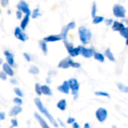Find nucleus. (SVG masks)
Segmentation results:
<instances>
[{
	"label": "nucleus",
	"instance_id": "nucleus-1",
	"mask_svg": "<svg viewBox=\"0 0 128 128\" xmlns=\"http://www.w3.org/2000/svg\"><path fill=\"white\" fill-rule=\"evenodd\" d=\"M34 104H35L37 108L38 109V110H39V111H40V112L46 118H48V120L50 122V123H51L54 127L58 128V124L56 120H55V118L52 117V116L49 112V111L46 110V108L44 106V104H43V103L41 102L40 99L38 98H34Z\"/></svg>",
	"mask_w": 128,
	"mask_h": 128
},
{
	"label": "nucleus",
	"instance_id": "nucleus-34",
	"mask_svg": "<svg viewBox=\"0 0 128 128\" xmlns=\"http://www.w3.org/2000/svg\"><path fill=\"white\" fill-rule=\"evenodd\" d=\"M14 103L16 104V106H20L22 104V100L20 98L16 97V98H14Z\"/></svg>",
	"mask_w": 128,
	"mask_h": 128
},
{
	"label": "nucleus",
	"instance_id": "nucleus-47",
	"mask_svg": "<svg viewBox=\"0 0 128 128\" xmlns=\"http://www.w3.org/2000/svg\"><path fill=\"white\" fill-rule=\"evenodd\" d=\"M122 22L124 25L125 24V25H127L128 24V20H127V19L126 18H124V19H122V22Z\"/></svg>",
	"mask_w": 128,
	"mask_h": 128
},
{
	"label": "nucleus",
	"instance_id": "nucleus-21",
	"mask_svg": "<svg viewBox=\"0 0 128 128\" xmlns=\"http://www.w3.org/2000/svg\"><path fill=\"white\" fill-rule=\"evenodd\" d=\"M106 57L111 62H115L116 61V58H115V56L113 55V53L112 52V51L110 50V48H107L105 52H104V57Z\"/></svg>",
	"mask_w": 128,
	"mask_h": 128
},
{
	"label": "nucleus",
	"instance_id": "nucleus-22",
	"mask_svg": "<svg viewBox=\"0 0 128 128\" xmlns=\"http://www.w3.org/2000/svg\"><path fill=\"white\" fill-rule=\"evenodd\" d=\"M57 107L61 110V111H64L67 107V101L65 99H61L58 103H57Z\"/></svg>",
	"mask_w": 128,
	"mask_h": 128
},
{
	"label": "nucleus",
	"instance_id": "nucleus-16",
	"mask_svg": "<svg viewBox=\"0 0 128 128\" xmlns=\"http://www.w3.org/2000/svg\"><path fill=\"white\" fill-rule=\"evenodd\" d=\"M22 108L20 106H13L10 112H9V116L10 117H14V116H17L18 114H20V112H22Z\"/></svg>",
	"mask_w": 128,
	"mask_h": 128
},
{
	"label": "nucleus",
	"instance_id": "nucleus-32",
	"mask_svg": "<svg viewBox=\"0 0 128 128\" xmlns=\"http://www.w3.org/2000/svg\"><path fill=\"white\" fill-rule=\"evenodd\" d=\"M14 92L16 94V96H18V98H21L23 96V93H22V90L20 88H14Z\"/></svg>",
	"mask_w": 128,
	"mask_h": 128
},
{
	"label": "nucleus",
	"instance_id": "nucleus-39",
	"mask_svg": "<svg viewBox=\"0 0 128 128\" xmlns=\"http://www.w3.org/2000/svg\"><path fill=\"white\" fill-rule=\"evenodd\" d=\"M7 75H6V74L4 72V71H1L0 72V79L2 80H7Z\"/></svg>",
	"mask_w": 128,
	"mask_h": 128
},
{
	"label": "nucleus",
	"instance_id": "nucleus-15",
	"mask_svg": "<svg viewBox=\"0 0 128 128\" xmlns=\"http://www.w3.org/2000/svg\"><path fill=\"white\" fill-rule=\"evenodd\" d=\"M2 69H3V71L6 74V75L9 76H14V72L12 69V68L7 63H4L2 64Z\"/></svg>",
	"mask_w": 128,
	"mask_h": 128
},
{
	"label": "nucleus",
	"instance_id": "nucleus-35",
	"mask_svg": "<svg viewBox=\"0 0 128 128\" xmlns=\"http://www.w3.org/2000/svg\"><path fill=\"white\" fill-rule=\"evenodd\" d=\"M67 26L69 28V29H74L75 27H76V23H75V22L71 21V22H70L67 25Z\"/></svg>",
	"mask_w": 128,
	"mask_h": 128
},
{
	"label": "nucleus",
	"instance_id": "nucleus-4",
	"mask_svg": "<svg viewBox=\"0 0 128 128\" xmlns=\"http://www.w3.org/2000/svg\"><path fill=\"white\" fill-rule=\"evenodd\" d=\"M70 90L74 96V99L76 100L79 97V90H80V83L76 78H71L68 81Z\"/></svg>",
	"mask_w": 128,
	"mask_h": 128
},
{
	"label": "nucleus",
	"instance_id": "nucleus-6",
	"mask_svg": "<svg viewBox=\"0 0 128 128\" xmlns=\"http://www.w3.org/2000/svg\"><path fill=\"white\" fill-rule=\"evenodd\" d=\"M77 49L79 50V54L83 56L86 58H90L93 56L94 52H95L94 49L92 48H86L82 45H79L77 46Z\"/></svg>",
	"mask_w": 128,
	"mask_h": 128
},
{
	"label": "nucleus",
	"instance_id": "nucleus-38",
	"mask_svg": "<svg viewBox=\"0 0 128 128\" xmlns=\"http://www.w3.org/2000/svg\"><path fill=\"white\" fill-rule=\"evenodd\" d=\"M10 122H11V124H12V127L13 128H16L18 126V122H17V120L16 118L11 119Z\"/></svg>",
	"mask_w": 128,
	"mask_h": 128
},
{
	"label": "nucleus",
	"instance_id": "nucleus-2",
	"mask_svg": "<svg viewBox=\"0 0 128 128\" xmlns=\"http://www.w3.org/2000/svg\"><path fill=\"white\" fill-rule=\"evenodd\" d=\"M78 34L80 41L83 44H88L92 38V32L84 26H81L78 28Z\"/></svg>",
	"mask_w": 128,
	"mask_h": 128
},
{
	"label": "nucleus",
	"instance_id": "nucleus-20",
	"mask_svg": "<svg viewBox=\"0 0 128 128\" xmlns=\"http://www.w3.org/2000/svg\"><path fill=\"white\" fill-rule=\"evenodd\" d=\"M69 28L67 26H64L62 27V31H61V33H60V36L62 37V39L63 40H68V32H69Z\"/></svg>",
	"mask_w": 128,
	"mask_h": 128
},
{
	"label": "nucleus",
	"instance_id": "nucleus-44",
	"mask_svg": "<svg viewBox=\"0 0 128 128\" xmlns=\"http://www.w3.org/2000/svg\"><path fill=\"white\" fill-rule=\"evenodd\" d=\"M5 119V113L4 112H0V121Z\"/></svg>",
	"mask_w": 128,
	"mask_h": 128
},
{
	"label": "nucleus",
	"instance_id": "nucleus-28",
	"mask_svg": "<svg viewBox=\"0 0 128 128\" xmlns=\"http://www.w3.org/2000/svg\"><path fill=\"white\" fill-rule=\"evenodd\" d=\"M117 86L121 92H124V93H128V87L127 86H125L122 83H118Z\"/></svg>",
	"mask_w": 128,
	"mask_h": 128
},
{
	"label": "nucleus",
	"instance_id": "nucleus-8",
	"mask_svg": "<svg viewBox=\"0 0 128 128\" xmlns=\"http://www.w3.org/2000/svg\"><path fill=\"white\" fill-rule=\"evenodd\" d=\"M96 118L99 122H104L108 116V112L106 109L103 107H100L95 112Z\"/></svg>",
	"mask_w": 128,
	"mask_h": 128
},
{
	"label": "nucleus",
	"instance_id": "nucleus-26",
	"mask_svg": "<svg viewBox=\"0 0 128 128\" xmlns=\"http://www.w3.org/2000/svg\"><path fill=\"white\" fill-rule=\"evenodd\" d=\"M104 20V16H97V15H96V16L93 18L92 22H93V24L97 25V24H99V23L102 22Z\"/></svg>",
	"mask_w": 128,
	"mask_h": 128
},
{
	"label": "nucleus",
	"instance_id": "nucleus-46",
	"mask_svg": "<svg viewBox=\"0 0 128 128\" xmlns=\"http://www.w3.org/2000/svg\"><path fill=\"white\" fill-rule=\"evenodd\" d=\"M58 122H59V124H60V125H61L62 127H63V128H66V126H65L64 123L63 122H62V120H61V119H59V118H58Z\"/></svg>",
	"mask_w": 128,
	"mask_h": 128
},
{
	"label": "nucleus",
	"instance_id": "nucleus-17",
	"mask_svg": "<svg viewBox=\"0 0 128 128\" xmlns=\"http://www.w3.org/2000/svg\"><path fill=\"white\" fill-rule=\"evenodd\" d=\"M124 27H125V26L118 21H113V23L112 25V28L114 32H120Z\"/></svg>",
	"mask_w": 128,
	"mask_h": 128
},
{
	"label": "nucleus",
	"instance_id": "nucleus-13",
	"mask_svg": "<svg viewBox=\"0 0 128 128\" xmlns=\"http://www.w3.org/2000/svg\"><path fill=\"white\" fill-rule=\"evenodd\" d=\"M62 40V37L60 36V34H51V35H48L46 37H45L44 38V42H56V41H59Z\"/></svg>",
	"mask_w": 128,
	"mask_h": 128
},
{
	"label": "nucleus",
	"instance_id": "nucleus-41",
	"mask_svg": "<svg viewBox=\"0 0 128 128\" xmlns=\"http://www.w3.org/2000/svg\"><path fill=\"white\" fill-rule=\"evenodd\" d=\"M16 18H17L18 20H20V19H22V13L17 10L16 11Z\"/></svg>",
	"mask_w": 128,
	"mask_h": 128
},
{
	"label": "nucleus",
	"instance_id": "nucleus-10",
	"mask_svg": "<svg viewBox=\"0 0 128 128\" xmlns=\"http://www.w3.org/2000/svg\"><path fill=\"white\" fill-rule=\"evenodd\" d=\"M14 36L20 40L25 42L28 39V35L20 28V27H16L14 29Z\"/></svg>",
	"mask_w": 128,
	"mask_h": 128
},
{
	"label": "nucleus",
	"instance_id": "nucleus-5",
	"mask_svg": "<svg viewBox=\"0 0 128 128\" xmlns=\"http://www.w3.org/2000/svg\"><path fill=\"white\" fill-rule=\"evenodd\" d=\"M112 12L114 16L118 18L124 19L126 17V9L123 5L120 4H114L112 8Z\"/></svg>",
	"mask_w": 128,
	"mask_h": 128
},
{
	"label": "nucleus",
	"instance_id": "nucleus-25",
	"mask_svg": "<svg viewBox=\"0 0 128 128\" xmlns=\"http://www.w3.org/2000/svg\"><path fill=\"white\" fill-rule=\"evenodd\" d=\"M28 73L31 74H34V75H36V74H38L40 70L38 69V68L35 65H32L29 68H28Z\"/></svg>",
	"mask_w": 128,
	"mask_h": 128
},
{
	"label": "nucleus",
	"instance_id": "nucleus-40",
	"mask_svg": "<svg viewBox=\"0 0 128 128\" xmlns=\"http://www.w3.org/2000/svg\"><path fill=\"white\" fill-rule=\"evenodd\" d=\"M74 122H75V118L73 117H69L67 120V123L68 124H73Z\"/></svg>",
	"mask_w": 128,
	"mask_h": 128
},
{
	"label": "nucleus",
	"instance_id": "nucleus-12",
	"mask_svg": "<svg viewBox=\"0 0 128 128\" xmlns=\"http://www.w3.org/2000/svg\"><path fill=\"white\" fill-rule=\"evenodd\" d=\"M57 89L58 92H60L62 93H64L65 94H68L70 93V87H69L68 82L67 80L64 81L62 85L58 86Z\"/></svg>",
	"mask_w": 128,
	"mask_h": 128
},
{
	"label": "nucleus",
	"instance_id": "nucleus-11",
	"mask_svg": "<svg viewBox=\"0 0 128 128\" xmlns=\"http://www.w3.org/2000/svg\"><path fill=\"white\" fill-rule=\"evenodd\" d=\"M4 55L6 58V61H7V64H9L10 67H14L15 64L14 62V54H12L10 51L8 50H4Z\"/></svg>",
	"mask_w": 128,
	"mask_h": 128
},
{
	"label": "nucleus",
	"instance_id": "nucleus-36",
	"mask_svg": "<svg viewBox=\"0 0 128 128\" xmlns=\"http://www.w3.org/2000/svg\"><path fill=\"white\" fill-rule=\"evenodd\" d=\"M23 56H24L25 59H26L28 62H31V61H32V57H31V56H30L28 53H27V52H24V53H23Z\"/></svg>",
	"mask_w": 128,
	"mask_h": 128
},
{
	"label": "nucleus",
	"instance_id": "nucleus-19",
	"mask_svg": "<svg viewBox=\"0 0 128 128\" xmlns=\"http://www.w3.org/2000/svg\"><path fill=\"white\" fill-rule=\"evenodd\" d=\"M28 22H29V16L25 15V16L22 18V21L20 22V28L22 31H24L26 28V27H27V26L28 24Z\"/></svg>",
	"mask_w": 128,
	"mask_h": 128
},
{
	"label": "nucleus",
	"instance_id": "nucleus-9",
	"mask_svg": "<svg viewBox=\"0 0 128 128\" xmlns=\"http://www.w3.org/2000/svg\"><path fill=\"white\" fill-rule=\"evenodd\" d=\"M16 8H17V10H20V12L24 13L26 15H28V16H30L32 11H31V10L29 9L28 4L26 2L22 1V0L20 1L19 3H18L17 5H16Z\"/></svg>",
	"mask_w": 128,
	"mask_h": 128
},
{
	"label": "nucleus",
	"instance_id": "nucleus-14",
	"mask_svg": "<svg viewBox=\"0 0 128 128\" xmlns=\"http://www.w3.org/2000/svg\"><path fill=\"white\" fill-rule=\"evenodd\" d=\"M34 118L37 119V121L39 122L40 127L42 128H50V127L49 126V124L46 123V122L37 112L34 113Z\"/></svg>",
	"mask_w": 128,
	"mask_h": 128
},
{
	"label": "nucleus",
	"instance_id": "nucleus-50",
	"mask_svg": "<svg viewBox=\"0 0 128 128\" xmlns=\"http://www.w3.org/2000/svg\"><path fill=\"white\" fill-rule=\"evenodd\" d=\"M2 61H3V60H2V58H0V64H2Z\"/></svg>",
	"mask_w": 128,
	"mask_h": 128
},
{
	"label": "nucleus",
	"instance_id": "nucleus-37",
	"mask_svg": "<svg viewBox=\"0 0 128 128\" xmlns=\"http://www.w3.org/2000/svg\"><path fill=\"white\" fill-rule=\"evenodd\" d=\"M104 22L106 26H111L113 23V20L112 19H104Z\"/></svg>",
	"mask_w": 128,
	"mask_h": 128
},
{
	"label": "nucleus",
	"instance_id": "nucleus-31",
	"mask_svg": "<svg viewBox=\"0 0 128 128\" xmlns=\"http://www.w3.org/2000/svg\"><path fill=\"white\" fill-rule=\"evenodd\" d=\"M128 28L127 26H125V27H124L120 32H119V33H120V34L123 37V38H124L126 40L128 39Z\"/></svg>",
	"mask_w": 128,
	"mask_h": 128
},
{
	"label": "nucleus",
	"instance_id": "nucleus-49",
	"mask_svg": "<svg viewBox=\"0 0 128 128\" xmlns=\"http://www.w3.org/2000/svg\"><path fill=\"white\" fill-rule=\"evenodd\" d=\"M51 79H50V77H48V78H46V82L47 83H51Z\"/></svg>",
	"mask_w": 128,
	"mask_h": 128
},
{
	"label": "nucleus",
	"instance_id": "nucleus-24",
	"mask_svg": "<svg viewBox=\"0 0 128 128\" xmlns=\"http://www.w3.org/2000/svg\"><path fill=\"white\" fill-rule=\"evenodd\" d=\"M39 44H40V47L43 52V53L44 55H46L48 52V47H47V44L46 42H44V40H40L39 41Z\"/></svg>",
	"mask_w": 128,
	"mask_h": 128
},
{
	"label": "nucleus",
	"instance_id": "nucleus-48",
	"mask_svg": "<svg viewBox=\"0 0 128 128\" xmlns=\"http://www.w3.org/2000/svg\"><path fill=\"white\" fill-rule=\"evenodd\" d=\"M84 128H91V126H90L89 123H86L84 124Z\"/></svg>",
	"mask_w": 128,
	"mask_h": 128
},
{
	"label": "nucleus",
	"instance_id": "nucleus-18",
	"mask_svg": "<svg viewBox=\"0 0 128 128\" xmlns=\"http://www.w3.org/2000/svg\"><path fill=\"white\" fill-rule=\"evenodd\" d=\"M40 90H41V94L46 95V96H52V92L50 89V88L46 86V85H44L40 86Z\"/></svg>",
	"mask_w": 128,
	"mask_h": 128
},
{
	"label": "nucleus",
	"instance_id": "nucleus-45",
	"mask_svg": "<svg viewBox=\"0 0 128 128\" xmlns=\"http://www.w3.org/2000/svg\"><path fill=\"white\" fill-rule=\"evenodd\" d=\"M72 128H80V126L79 125V124L77 123V122H74V124H73V126H72Z\"/></svg>",
	"mask_w": 128,
	"mask_h": 128
},
{
	"label": "nucleus",
	"instance_id": "nucleus-29",
	"mask_svg": "<svg viewBox=\"0 0 128 128\" xmlns=\"http://www.w3.org/2000/svg\"><path fill=\"white\" fill-rule=\"evenodd\" d=\"M98 11V7H97V4L95 2H93L92 3V18H94L96 16Z\"/></svg>",
	"mask_w": 128,
	"mask_h": 128
},
{
	"label": "nucleus",
	"instance_id": "nucleus-23",
	"mask_svg": "<svg viewBox=\"0 0 128 128\" xmlns=\"http://www.w3.org/2000/svg\"><path fill=\"white\" fill-rule=\"evenodd\" d=\"M93 57L95 60L100 62H104L105 61V57L101 53V52H94Z\"/></svg>",
	"mask_w": 128,
	"mask_h": 128
},
{
	"label": "nucleus",
	"instance_id": "nucleus-51",
	"mask_svg": "<svg viewBox=\"0 0 128 128\" xmlns=\"http://www.w3.org/2000/svg\"><path fill=\"white\" fill-rule=\"evenodd\" d=\"M112 128H116V126H115V125H113V126H112Z\"/></svg>",
	"mask_w": 128,
	"mask_h": 128
},
{
	"label": "nucleus",
	"instance_id": "nucleus-27",
	"mask_svg": "<svg viewBox=\"0 0 128 128\" xmlns=\"http://www.w3.org/2000/svg\"><path fill=\"white\" fill-rule=\"evenodd\" d=\"M41 14H40V8H34L32 12L31 13V16L33 19H36L37 17H38L39 16H40Z\"/></svg>",
	"mask_w": 128,
	"mask_h": 128
},
{
	"label": "nucleus",
	"instance_id": "nucleus-3",
	"mask_svg": "<svg viewBox=\"0 0 128 128\" xmlns=\"http://www.w3.org/2000/svg\"><path fill=\"white\" fill-rule=\"evenodd\" d=\"M70 67H72L74 68H80L81 67V64L79 62H74L70 57L64 58V59L61 60L58 64V68H62V69H68Z\"/></svg>",
	"mask_w": 128,
	"mask_h": 128
},
{
	"label": "nucleus",
	"instance_id": "nucleus-7",
	"mask_svg": "<svg viewBox=\"0 0 128 128\" xmlns=\"http://www.w3.org/2000/svg\"><path fill=\"white\" fill-rule=\"evenodd\" d=\"M63 42H64V44L66 47V50L68 52L70 57H76L80 55L77 47H74V46L72 43H70L68 40H63Z\"/></svg>",
	"mask_w": 128,
	"mask_h": 128
},
{
	"label": "nucleus",
	"instance_id": "nucleus-43",
	"mask_svg": "<svg viewBox=\"0 0 128 128\" xmlns=\"http://www.w3.org/2000/svg\"><path fill=\"white\" fill-rule=\"evenodd\" d=\"M10 82L11 84H13V85H17V84H18V82H17V80H16L15 78H10Z\"/></svg>",
	"mask_w": 128,
	"mask_h": 128
},
{
	"label": "nucleus",
	"instance_id": "nucleus-30",
	"mask_svg": "<svg viewBox=\"0 0 128 128\" xmlns=\"http://www.w3.org/2000/svg\"><path fill=\"white\" fill-rule=\"evenodd\" d=\"M94 94H95L96 96H100V97H106V98H110V94H109L107 92H102V91H98V92H94Z\"/></svg>",
	"mask_w": 128,
	"mask_h": 128
},
{
	"label": "nucleus",
	"instance_id": "nucleus-33",
	"mask_svg": "<svg viewBox=\"0 0 128 128\" xmlns=\"http://www.w3.org/2000/svg\"><path fill=\"white\" fill-rule=\"evenodd\" d=\"M40 85L39 84V83H36L35 84V87H34V88H35V92L37 93V94L38 95V96H40L42 94H41V90H40Z\"/></svg>",
	"mask_w": 128,
	"mask_h": 128
},
{
	"label": "nucleus",
	"instance_id": "nucleus-42",
	"mask_svg": "<svg viewBox=\"0 0 128 128\" xmlns=\"http://www.w3.org/2000/svg\"><path fill=\"white\" fill-rule=\"evenodd\" d=\"M9 4V1H8V0H2L1 1V4H2V7H6L8 4Z\"/></svg>",
	"mask_w": 128,
	"mask_h": 128
}]
</instances>
